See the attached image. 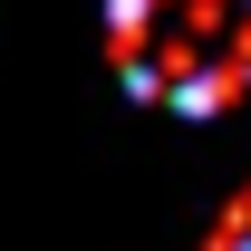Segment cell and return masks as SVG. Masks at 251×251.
Returning <instances> with one entry per match:
<instances>
[{"label": "cell", "mask_w": 251, "mask_h": 251, "mask_svg": "<svg viewBox=\"0 0 251 251\" xmlns=\"http://www.w3.org/2000/svg\"><path fill=\"white\" fill-rule=\"evenodd\" d=\"M106 58L145 106L213 116L251 87V0H106Z\"/></svg>", "instance_id": "obj_1"}, {"label": "cell", "mask_w": 251, "mask_h": 251, "mask_svg": "<svg viewBox=\"0 0 251 251\" xmlns=\"http://www.w3.org/2000/svg\"><path fill=\"white\" fill-rule=\"evenodd\" d=\"M203 251H251V184L222 203V222H213V242H203Z\"/></svg>", "instance_id": "obj_2"}]
</instances>
